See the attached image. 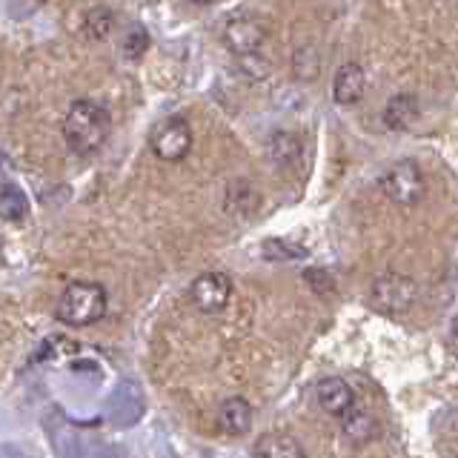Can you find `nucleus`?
<instances>
[{"label": "nucleus", "mask_w": 458, "mask_h": 458, "mask_svg": "<svg viewBox=\"0 0 458 458\" xmlns=\"http://www.w3.org/2000/svg\"><path fill=\"white\" fill-rule=\"evenodd\" d=\"M112 135V114L104 104L81 98L69 106L64 118V140L72 155L92 157L106 147Z\"/></svg>", "instance_id": "obj_1"}, {"label": "nucleus", "mask_w": 458, "mask_h": 458, "mask_svg": "<svg viewBox=\"0 0 458 458\" xmlns=\"http://www.w3.org/2000/svg\"><path fill=\"white\" fill-rule=\"evenodd\" d=\"M109 295L98 281H69L55 304V318L66 327H92L106 315Z\"/></svg>", "instance_id": "obj_2"}, {"label": "nucleus", "mask_w": 458, "mask_h": 458, "mask_svg": "<svg viewBox=\"0 0 458 458\" xmlns=\"http://www.w3.org/2000/svg\"><path fill=\"white\" fill-rule=\"evenodd\" d=\"M224 43L238 57V64L250 69V75L252 69H258V78L267 75L269 64L261 57L267 47V29L261 21H255L252 14H233L224 26Z\"/></svg>", "instance_id": "obj_3"}, {"label": "nucleus", "mask_w": 458, "mask_h": 458, "mask_svg": "<svg viewBox=\"0 0 458 458\" xmlns=\"http://www.w3.org/2000/svg\"><path fill=\"white\" fill-rule=\"evenodd\" d=\"M381 192L386 195V200L401 209L415 207L419 200L427 195V175L424 169L415 161H398L390 169L384 172L381 178Z\"/></svg>", "instance_id": "obj_4"}, {"label": "nucleus", "mask_w": 458, "mask_h": 458, "mask_svg": "<svg viewBox=\"0 0 458 458\" xmlns=\"http://www.w3.org/2000/svg\"><path fill=\"white\" fill-rule=\"evenodd\" d=\"M149 149L157 161L164 164H178L183 161L192 149V126L181 114H172L152 126L149 132Z\"/></svg>", "instance_id": "obj_5"}, {"label": "nucleus", "mask_w": 458, "mask_h": 458, "mask_svg": "<svg viewBox=\"0 0 458 458\" xmlns=\"http://www.w3.org/2000/svg\"><path fill=\"white\" fill-rule=\"evenodd\" d=\"M369 298L386 315H404L419 301V284L410 276H401V272H386V276H378L376 284H372Z\"/></svg>", "instance_id": "obj_6"}, {"label": "nucleus", "mask_w": 458, "mask_h": 458, "mask_svg": "<svg viewBox=\"0 0 458 458\" xmlns=\"http://www.w3.org/2000/svg\"><path fill=\"white\" fill-rule=\"evenodd\" d=\"M229 298H233V281L226 272H200L190 286V301L192 307L204 315H218L226 310Z\"/></svg>", "instance_id": "obj_7"}, {"label": "nucleus", "mask_w": 458, "mask_h": 458, "mask_svg": "<svg viewBox=\"0 0 458 458\" xmlns=\"http://www.w3.org/2000/svg\"><path fill=\"white\" fill-rule=\"evenodd\" d=\"M315 401H318V407L327 415H335V419H341V415L355 404V393L344 378L329 376V378H321L318 386H315Z\"/></svg>", "instance_id": "obj_8"}, {"label": "nucleus", "mask_w": 458, "mask_h": 458, "mask_svg": "<svg viewBox=\"0 0 458 458\" xmlns=\"http://www.w3.org/2000/svg\"><path fill=\"white\" fill-rule=\"evenodd\" d=\"M341 433L344 438H347L350 444H355V447H364V444H369L372 438L378 436V421L376 415H372L367 407H361L355 401V404L341 415Z\"/></svg>", "instance_id": "obj_9"}, {"label": "nucleus", "mask_w": 458, "mask_h": 458, "mask_svg": "<svg viewBox=\"0 0 458 458\" xmlns=\"http://www.w3.org/2000/svg\"><path fill=\"white\" fill-rule=\"evenodd\" d=\"M215 421H218L221 433H226V436H235V438L247 436L252 429V404L241 395L226 398V401H221Z\"/></svg>", "instance_id": "obj_10"}, {"label": "nucleus", "mask_w": 458, "mask_h": 458, "mask_svg": "<svg viewBox=\"0 0 458 458\" xmlns=\"http://www.w3.org/2000/svg\"><path fill=\"white\" fill-rule=\"evenodd\" d=\"M364 86H367V75L364 69L358 64H344L338 72H335V81H333V100L338 106H352L361 100L364 95Z\"/></svg>", "instance_id": "obj_11"}, {"label": "nucleus", "mask_w": 458, "mask_h": 458, "mask_svg": "<svg viewBox=\"0 0 458 458\" xmlns=\"http://www.w3.org/2000/svg\"><path fill=\"white\" fill-rule=\"evenodd\" d=\"M269 157L276 166L295 169L301 164V157H304V143H301L295 132H276L269 140Z\"/></svg>", "instance_id": "obj_12"}, {"label": "nucleus", "mask_w": 458, "mask_h": 458, "mask_svg": "<svg viewBox=\"0 0 458 458\" xmlns=\"http://www.w3.org/2000/svg\"><path fill=\"white\" fill-rule=\"evenodd\" d=\"M252 453L264 458H304V447L286 433H269L264 438H258Z\"/></svg>", "instance_id": "obj_13"}, {"label": "nucleus", "mask_w": 458, "mask_h": 458, "mask_svg": "<svg viewBox=\"0 0 458 458\" xmlns=\"http://www.w3.org/2000/svg\"><path fill=\"white\" fill-rule=\"evenodd\" d=\"M419 112H421V106L412 95H395L384 112V121L390 129H410L415 123V118H419Z\"/></svg>", "instance_id": "obj_14"}, {"label": "nucleus", "mask_w": 458, "mask_h": 458, "mask_svg": "<svg viewBox=\"0 0 458 458\" xmlns=\"http://www.w3.org/2000/svg\"><path fill=\"white\" fill-rule=\"evenodd\" d=\"M29 215V198L21 186L14 183H6L4 190H0V218L4 221H23Z\"/></svg>", "instance_id": "obj_15"}, {"label": "nucleus", "mask_w": 458, "mask_h": 458, "mask_svg": "<svg viewBox=\"0 0 458 458\" xmlns=\"http://www.w3.org/2000/svg\"><path fill=\"white\" fill-rule=\"evenodd\" d=\"M121 49H123V57H129V61H138V57L149 49V32L140 23H132L123 32Z\"/></svg>", "instance_id": "obj_16"}, {"label": "nucleus", "mask_w": 458, "mask_h": 458, "mask_svg": "<svg viewBox=\"0 0 458 458\" xmlns=\"http://www.w3.org/2000/svg\"><path fill=\"white\" fill-rule=\"evenodd\" d=\"M112 26H114V14L106 6H98L86 14V32H89L92 40H106L112 35Z\"/></svg>", "instance_id": "obj_17"}, {"label": "nucleus", "mask_w": 458, "mask_h": 458, "mask_svg": "<svg viewBox=\"0 0 458 458\" xmlns=\"http://www.w3.org/2000/svg\"><path fill=\"white\" fill-rule=\"evenodd\" d=\"M261 250H264V258H269V261H295V258L307 255L304 247H298V243H290V241H278V238L264 241Z\"/></svg>", "instance_id": "obj_18"}, {"label": "nucleus", "mask_w": 458, "mask_h": 458, "mask_svg": "<svg viewBox=\"0 0 458 458\" xmlns=\"http://www.w3.org/2000/svg\"><path fill=\"white\" fill-rule=\"evenodd\" d=\"M304 278H307V284H310L318 295H327V293L333 295V293H335V284H333V278H329L324 269H307V276H304Z\"/></svg>", "instance_id": "obj_19"}, {"label": "nucleus", "mask_w": 458, "mask_h": 458, "mask_svg": "<svg viewBox=\"0 0 458 458\" xmlns=\"http://www.w3.org/2000/svg\"><path fill=\"white\" fill-rule=\"evenodd\" d=\"M450 327H453V338L458 341V312H455V318H453V324H450Z\"/></svg>", "instance_id": "obj_20"}, {"label": "nucleus", "mask_w": 458, "mask_h": 458, "mask_svg": "<svg viewBox=\"0 0 458 458\" xmlns=\"http://www.w3.org/2000/svg\"><path fill=\"white\" fill-rule=\"evenodd\" d=\"M192 4H198V6H209L212 0H192Z\"/></svg>", "instance_id": "obj_21"}]
</instances>
